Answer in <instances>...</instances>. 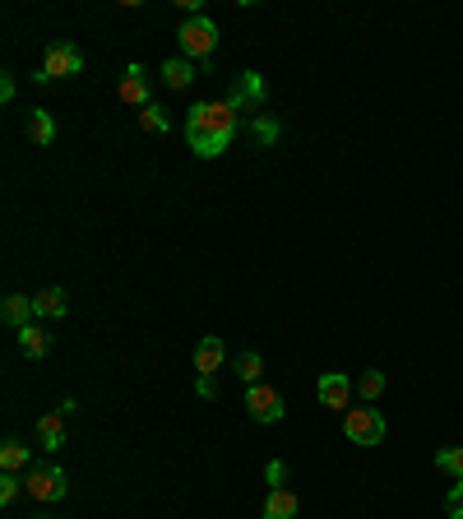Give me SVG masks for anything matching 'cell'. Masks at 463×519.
I'll use <instances>...</instances> for the list:
<instances>
[{"label": "cell", "mask_w": 463, "mask_h": 519, "mask_svg": "<svg viewBox=\"0 0 463 519\" xmlns=\"http://www.w3.org/2000/svg\"><path fill=\"white\" fill-rule=\"evenodd\" d=\"M29 469H33V454H29V445H23V441H14V436H10V441L0 445V473H29Z\"/></svg>", "instance_id": "cell-14"}, {"label": "cell", "mask_w": 463, "mask_h": 519, "mask_svg": "<svg viewBox=\"0 0 463 519\" xmlns=\"http://www.w3.org/2000/svg\"><path fill=\"white\" fill-rule=\"evenodd\" d=\"M385 418H380V408H347L343 413V436L352 445H380L385 441Z\"/></svg>", "instance_id": "cell-5"}, {"label": "cell", "mask_w": 463, "mask_h": 519, "mask_svg": "<svg viewBox=\"0 0 463 519\" xmlns=\"http://www.w3.org/2000/svg\"><path fill=\"white\" fill-rule=\"evenodd\" d=\"M121 102L140 107V112L153 102V98H149V74H144V65H140V61H130V65H125V74H121Z\"/></svg>", "instance_id": "cell-8"}, {"label": "cell", "mask_w": 463, "mask_h": 519, "mask_svg": "<svg viewBox=\"0 0 463 519\" xmlns=\"http://www.w3.org/2000/svg\"><path fill=\"white\" fill-rule=\"evenodd\" d=\"M23 491V478L19 473H0V506H14Z\"/></svg>", "instance_id": "cell-24"}, {"label": "cell", "mask_w": 463, "mask_h": 519, "mask_svg": "<svg viewBox=\"0 0 463 519\" xmlns=\"http://www.w3.org/2000/svg\"><path fill=\"white\" fill-rule=\"evenodd\" d=\"M251 140H255L260 149H274V144L283 140V121H279L274 112H255V117H251Z\"/></svg>", "instance_id": "cell-13"}, {"label": "cell", "mask_w": 463, "mask_h": 519, "mask_svg": "<svg viewBox=\"0 0 463 519\" xmlns=\"http://www.w3.org/2000/svg\"><path fill=\"white\" fill-rule=\"evenodd\" d=\"M296 497L287 487H269V497H264V519H296Z\"/></svg>", "instance_id": "cell-15"}, {"label": "cell", "mask_w": 463, "mask_h": 519, "mask_svg": "<svg viewBox=\"0 0 463 519\" xmlns=\"http://www.w3.org/2000/svg\"><path fill=\"white\" fill-rule=\"evenodd\" d=\"M19 352H23V358H47V352H51V334L42 330V324H29V330H19Z\"/></svg>", "instance_id": "cell-18"}, {"label": "cell", "mask_w": 463, "mask_h": 519, "mask_svg": "<svg viewBox=\"0 0 463 519\" xmlns=\"http://www.w3.org/2000/svg\"><path fill=\"white\" fill-rule=\"evenodd\" d=\"M223 358H227V343L218 339V334H204V339L195 343V371H200V376H213L218 367H223Z\"/></svg>", "instance_id": "cell-10"}, {"label": "cell", "mask_w": 463, "mask_h": 519, "mask_svg": "<svg viewBox=\"0 0 463 519\" xmlns=\"http://www.w3.org/2000/svg\"><path fill=\"white\" fill-rule=\"evenodd\" d=\"M195 65H190L185 56H167V61H162V84H167V89H190V84H195Z\"/></svg>", "instance_id": "cell-16"}, {"label": "cell", "mask_w": 463, "mask_h": 519, "mask_svg": "<svg viewBox=\"0 0 463 519\" xmlns=\"http://www.w3.org/2000/svg\"><path fill=\"white\" fill-rule=\"evenodd\" d=\"M19 84H14V74H0V102H14Z\"/></svg>", "instance_id": "cell-26"}, {"label": "cell", "mask_w": 463, "mask_h": 519, "mask_svg": "<svg viewBox=\"0 0 463 519\" xmlns=\"http://www.w3.org/2000/svg\"><path fill=\"white\" fill-rule=\"evenodd\" d=\"M352 390H357L362 399H380L385 394V371H362L357 380H352Z\"/></svg>", "instance_id": "cell-21"}, {"label": "cell", "mask_w": 463, "mask_h": 519, "mask_svg": "<svg viewBox=\"0 0 463 519\" xmlns=\"http://www.w3.org/2000/svg\"><path fill=\"white\" fill-rule=\"evenodd\" d=\"M33 311H38L42 320H61V316L70 311V292H65V288H42V292H33Z\"/></svg>", "instance_id": "cell-11"}, {"label": "cell", "mask_w": 463, "mask_h": 519, "mask_svg": "<svg viewBox=\"0 0 463 519\" xmlns=\"http://www.w3.org/2000/svg\"><path fill=\"white\" fill-rule=\"evenodd\" d=\"M23 491H29L33 501L51 506V501H65L70 478H65V469H56V463H33V469L23 473Z\"/></svg>", "instance_id": "cell-3"}, {"label": "cell", "mask_w": 463, "mask_h": 519, "mask_svg": "<svg viewBox=\"0 0 463 519\" xmlns=\"http://www.w3.org/2000/svg\"><path fill=\"white\" fill-rule=\"evenodd\" d=\"M195 390H200V399H213V394H218V385H213V376H200V380H195Z\"/></svg>", "instance_id": "cell-28"}, {"label": "cell", "mask_w": 463, "mask_h": 519, "mask_svg": "<svg viewBox=\"0 0 463 519\" xmlns=\"http://www.w3.org/2000/svg\"><path fill=\"white\" fill-rule=\"evenodd\" d=\"M236 376L241 380H246V385H260V376H264V358H260V352L255 348H246V352H236Z\"/></svg>", "instance_id": "cell-20"}, {"label": "cell", "mask_w": 463, "mask_h": 519, "mask_svg": "<svg viewBox=\"0 0 463 519\" xmlns=\"http://www.w3.org/2000/svg\"><path fill=\"white\" fill-rule=\"evenodd\" d=\"M246 413H251V422H283L287 418V403H283V394L274 390V385H246Z\"/></svg>", "instance_id": "cell-6"}, {"label": "cell", "mask_w": 463, "mask_h": 519, "mask_svg": "<svg viewBox=\"0 0 463 519\" xmlns=\"http://www.w3.org/2000/svg\"><path fill=\"white\" fill-rule=\"evenodd\" d=\"M176 47L185 61H195L200 70L213 65V47H218V23L209 14H190L181 29H176Z\"/></svg>", "instance_id": "cell-2"}, {"label": "cell", "mask_w": 463, "mask_h": 519, "mask_svg": "<svg viewBox=\"0 0 463 519\" xmlns=\"http://www.w3.org/2000/svg\"><path fill=\"white\" fill-rule=\"evenodd\" d=\"M236 112L227 102H195L185 112V144L195 158H223L232 134H236Z\"/></svg>", "instance_id": "cell-1"}, {"label": "cell", "mask_w": 463, "mask_h": 519, "mask_svg": "<svg viewBox=\"0 0 463 519\" xmlns=\"http://www.w3.org/2000/svg\"><path fill=\"white\" fill-rule=\"evenodd\" d=\"M42 519H56V515H42Z\"/></svg>", "instance_id": "cell-29"}, {"label": "cell", "mask_w": 463, "mask_h": 519, "mask_svg": "<svg viewBox=\"0 0 463 519\" xmlns=\"http://www.w3.org/2000/svg\"><path fill=\"white\" fill-rule=\"evenodd\" d=\"M445 515H450V519H463V478H454V487H450V497H445Z\"/></svg>", "instance_id": "cell-25"}, {"label": "cell", "mask_w": 463, "mask_h": 519, "mask_svg": "<svg viewBox=\"0 0 463 519\" xmlns=\"http://www.w3.org/2000/svg\"><path fill=\"white\" fill-rule=\"evenodd\" d=\"M140 125H144L149 134H167V130H172V117H167V112H162V107H158V102H149V107H144V112H140Z\"/></svg>", "instance_id": "cell-22"}, {"label": "cell", "mask_w": 463, "mask_h": 519, "mask_svg": "<svg viewBox=\"0 0 463 519\" xmlns=\"http://www.w3.org/2000/svg\"><path fill=\"white\" fill-rule=\"evenodd\" d=\"M23 134H29L33 144H56V117L47 112V107H29V117H23Z\"/></svg>", "instance_id": "cell-9"}, {"label": "cell", "mask_w": 463, "mask_h": 519, "mask_svg": "<svg viewBox=\"0 0 463 519\" xmlns=\"http://www.w3.org/2000/svg\"><path fill=\"white\" fill-rule=\"evenodd\" d=\"M0 316H5V324H14V330H29L33 324V297H23V292H10L5 302H0Z\"/></svg>", "instance_id": "cell-12"}, {"label": "cell", "mask_w": 463, "mask_h": 519, "mask_svg": "<svg viewBox=\"0 0 463 519\" xmlns=\"http://www.w3.org/2000/svg\"><path fill=\"white\" fill-rule=\"evenodd\" d=\"M84 70V56H79L74 42H51L42 51V70L33 74V84H51V79H74Z\"/></svg>", "instance_id": "cell-4"}, {"label": "cell", "mask_w": 463, "mask_h": 519, "mask_svg": "<svg viewBox=\"0 0 463 519\" xmlns=\"http://www.w3.org/2000/svg\"><path fill=\"white\" fill-rule=\"evenodd\" d=\"M315 394H320V403L330 408V413H347V408H352V380L343 371H324Z\"/></svg>", "instance_id": "cell-7"}, {"label": "cell", "mask_w": 463, "mask_h": 519, "mask_svg": "<svg viewBox=\"0 0 463 519\" xmlns=\"http://www.w3.org/2000/svg\"><path fill=\"white\" fill-rule=\"evenodd\" d=\"M38 445L42 450H61L65 445V418L61 413H42L38 418Z\"/></svg>", "instance_id": "cell-17"}, {"label": "cell", "mask_w": 463, "mask_h": 519, "mask_svg": "<svg viewBox=\"0 0 463 519\" xmlns=\"http://www.w3.org/2000/svg\"><path fill=\"white\" fill-rule=\"evenodd\" d=\"M269 482H274V487H283V478H287V463L283 459H274V463H269V473H264Z\"/></svg>", "instance_id": "cell-27"}, {"label": "cell", "mask_w": 463, "mask_h": 519, "mask_svg": "<svg viewBox=\"0 0 463 519\" xmlns=\"http://www.w3.org/2000/svg\"><path fill=\"white\" fill-rule=\"evenodd\" d=\"M435 469H445L450 478H463V445H445L435 454Z\"/></svg>", "instance_id": "cell-23"}, {"label": "cell", "mask_w": 463, "mask_h": 519, "mask_svg": "<svg viewBox=\"0 0 463 519\" xmlns=\"http://www.w3.org/2000/svg\"><path fill=\"white\" fill-rule=\"evenodd\" d=\"M236 89L246 93V102H251V112H260V107L269 102V84H264V74H260V70H241V79H236Z\"/></svg>", "instance_id": "cell-19"}]
</instances>
